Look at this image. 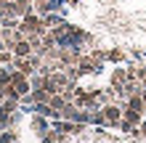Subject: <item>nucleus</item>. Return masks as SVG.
I'll use <instances>...</instances> for the list:
<instances>
[{
    "label": "nucleus",
    "instance_id": "nucleus-1",
    "mask_svg": "<svg viewBox=\"0 0 146 143\" xmlns=\"http://www.w3.org/2000/svg\"><path fill=\"white\" fill-rule=\"evenodd\" d=\"M19 29L24 32V35H45V24H42V19L35 16V13L24 16V19L19 21Z\"/></svg>",
    "mask_w": 146,
    "mask_h": 143
},
{
    "label": "nucleus",
    "instance_id": "nucleus-2",
    "mask_svg": "<svg viewBox=\"0 0 146 143\" xmlns=\"http://www.w3.org/2000/svg\"><path fill=\"white\" fill-rule=\"evenodd\" d=\"M101 111H104V117H106V125H111V127H117L119 119H122V109H119L117 103H106Z\"/></svg>",
    "mask_w": 146,
    "mask_h": 143
},
{
    "label": "nucleus",
    "instance_id": "nucleus-3",
    "mask_svg": "<svg viewBox=\"0 0 146 143\" xmlns=\"http://www.w3.org/2000/svg\"><path fill=\"white\" fill-rule=\"evenodd\" d=\"M11 50H13V56H19V58H24V56H32V53H35V48H32V43H29L27 37H24V40H19V43H16Z\"/></svg>",
    "mask_w": 146,
    "mask_h": 143
},
{
    "label": "nucleus",
    "instance_id": "nucleus-4",
    "mask_svg": "<svg viewBox=\"0 0 146 143\" xmlns=\"http://www.w3.org/2000/svg\"><path fill=\"white\" fill-rule=\"evenodd\" d=\"M141 114H143V111H135V109H130V106H125V109H122V119L133 122V125H141V122H143V119H141Z\"/></svg>",
    "mask_w": 146,
    "mask_h": 143
},
{
    "label": "nucleus",
    "instance_id": "nucleus-5",
    "mask_svg": "<svg viewBox=\"0 0 146 143\" xmlns=\"http://www.w3.org/2000/svg\"><path fill=\"white\" fill-rule=\"evenodd\" d=\"M32 127H35L37 132H45V130H48V122H45V117H42V114H37L35 119H32Z\"/></svg>",
    "mask_w": 146,
    "mask_h": 143
},
{
    "label": "nucleus",
    "instance_id": "nucleus-6",
    "mask_svg": "<svg viewBox=\"0 0 146 143\" xmlns=\"http://www.w3.org/2000/svg\"><path fill=\"white\" fill-rule=\"evenodd\" d=\"M61 138H64V132L53 130V132H45V135H42V143H61Z\"/></svg>",
    "mask_w": 146,
    "mask_h": 143
},
{
    "label": "nucleus",
    "instance_id": "nucleus-7",
    "mask_svg": "<svg viewBox=\"0 0 146 143\" xmlns=\"http://www.w3.org/2000/svg\"><path fill=\"white\" fill-rule=\"evenodd\" d=\"M13 58H16V56H13V50H8V48H5V50H0V64H3V66H11V64H13Z\"/></svg>",
    "mask_w": 146,
    "mask_h": 143
},
{
    "label": "nucleus",
    "instance_id": "nucleus-8",
    "mask_svg": "<svg viewBox=\"0 0 146 143\" xmlns=\"http://www.w3.org/2000/svg\"><path fill=\"white\" fill-rule=\"evenodd\" d=\"M16 140H19L16 132H0V143H16Z\"/></svg>",
    "mask_w": 146,
    "mask_h": 143
},
{
    "label": "nucleus",
    "instance_id": "nucleus-9",
    "mask_svg": "<svg viewBox=\"0 0 146 143\" xmlns=\"http://www.w3.org/2000/svg\"><path fill=\"white\" fill-rule=\"evenodd\" d=\"M106 58H109V61H122L125 53H122V50H106Z\"/></svg>",
    "mask_w": 146,
    "mask_h": 143
},
{
    "label": "nucleus",
    "instance_id": "nucleus-10",
    "mask_svg": "<svg viewBox=\"0 0 146 143\" xmlns=\"http://www.w3.org/2000/svg\"><path fill=\"white\" fill-rule=\"evenodd\" d=\"M11 82V69H0V88H5Z\"/></svg>",
    "mask_w": 146,
    "mask_h": 143
},
{
    "label": "nucleus",
    "instance_id": "nucleus-11",
    "mask_svg": "<svg viewBox=\"0 0 146 143\" xmlns=\"http://www.w3.org/2000/svg\"><path fill=\"white\" fill-rule=\"evenodd\" d=\"M42 24H45V27H58V24H64V21L58 19V16H45V19H42Z\"/></svg>",
    "mask_w": 146,
    "mask_h": 143
},
{
    "label": "nucleus",
    "instance_id": "nucleus-12",
    "mask_svg": "<svg viewBox=\"0 0 146 143\" xmlns=\"http://www.w3.org/2000/svg\"><path fill=\"white\" fill-rule=\"evenodd\" d=\"M138 135H146V119L141 122V127H138Z\"/></svg>",
    "mask_w": 146,
    "mask_h": 143
}]
</instances>
